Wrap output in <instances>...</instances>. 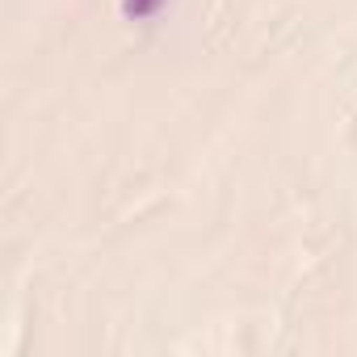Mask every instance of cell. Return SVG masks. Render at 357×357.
I'll return each mask as SVG.
<instances>
[{"mask_svg": "<svg viewBox=\"0 0 357 357\" xmlns=\"http://www.w3.org/2000/svg\"><path fill=\"white\" fill-rule=\"evenodd\" d=\"M160 5H164V0H122V13L135 17V22H143V17L160 13Z\"/></svg>", "mask_w": 357, "mask_h": 357, "instance_id": "cell-1", "label": "cell"}]
</instances>
